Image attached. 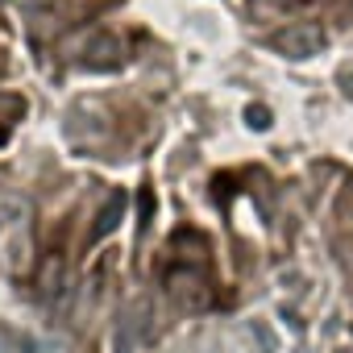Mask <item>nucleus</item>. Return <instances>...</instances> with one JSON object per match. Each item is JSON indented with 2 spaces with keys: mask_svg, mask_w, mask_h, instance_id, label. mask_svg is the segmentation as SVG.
Here are the masks:
<instances>
[{
  "mask_svg": "<svg viewBox=\"0 0 353 353\" xmlns=\"http://www.w3.org/2000/svg\"><path fill=\"white\" fill-rule=\"evenodd\" d=\"M270 46L287 59H312V54L324 50V34L316 26H291V30H279L270 38Z\"/></svg>",
  "mask_w": 353,
  "mask_h": 353,
  "instance_id": "obj_1",
  "label": "nucleus"
},
{
  "mask_svg": "<svg viewBox=\"0 0 353 353\" xmlns=\"http://www.w3.org/2000/svg\"><path fill=\"white\" fill-rule=\"evenodd\" d=\"M250 125H254V129H266V125H270L266 108H250Z\"/></svg>",
  "mask_w": 353,
  "mask_h": 353,
  "instance_id": "obj_3",
  "label": "nucleus"
},
{
  "mask_svg": "<svg viewBox=\"0 0 353 353\" xmlns=\"http://www.w3.org/2000/svg\"><path fill=\"white\" fill-rule=\"evenodd\" d=\"M336 221H353V183L341 188V200H336Z\"/></svg>",
  "mask_w": 353,
  "mask_h": 353,
  "instance_id": "obj_2",
  "label": "nucleus"
}]
</instances>
